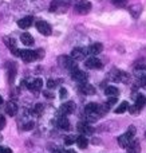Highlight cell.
Returning a JSON list of instances; mask_svg holds the SVG:
<instances>
[{
    "instance_id": "19",
    "label": "cell",
    "mask_w": 146,
    "mask_h": 153,
    "mask_svg": "<svg viewBox=\"0 0 146 153\" xmlns=\"http://www.w3.org/2000/svg\"><path fill=\"white\" fill-rule=\"evenodd\" d=\"M102 50H103V46H102V43H99V42L93 43V45L90 46V48H88L91 55H98V54L102 53Z\"/></svg>"
},
{
    "instance_id": "44",
    "label": "cell",
    "mask_w": 146,
    "mask_h": 153,
    "mask_svg": "<svg viewBox=\"0 0 146 153\" xmlns=\"http://www.w3.org/2000/svg\"><path fill=\"white\" fill-rule=\"evenodd\" d=\"M64 153H77L75 151H64Z\"/></svg>"
},
{
    "instance_id": "28",
    "label": "cell",
    "mask_w": 146,
    "mask_h": 153,
    "mask_svg": "<svg viewBox=\"0 0 146 153\" xmlns=\"http://www.w3.org/2000/svg\"><path fill=\"white\" fill-rule=\"evenodd\" d=\"M134 74L137 76H142V75H146V66L141 65V66H136L134 69Z\"/></svg>"
},
{
    "instance_id": "21",
    "label": "cell",
    "mask_w": 146,
    "mask_h": 153,
    "mask_svg": "<svg viewBox=\"0 0 146 153\" xmlns=\"http://www.w3.org/2000/svg\"><path fill=\"white\" fill-rule=\"evenodd\" d=\"M75 144L78 145V148L85 149V148H87V145H88V140L85 137V134L78 136V137H77V141H75Z\"/></svg>"
},
{
    "instance_id": "13",
    "label": "cell",
    "mask_w": 146,
    "mask_h": 153,
    "mask_svg": "<svg viewBox=\"0 0 146 153\" xmlns=\"http://www.w3.org/2000/svg\"><path fill=\"white\" fill-rule=\"evenodd\" d=\"M79 91L83 93V94H86V95H93V94H95V87H94L93 85L85 82V83L79 85Z\"/></svg>"
},
{
    "instance_id": "29",
    "label": "cell",
    "mask_w": 146,
    "mask_h": 153,
    "mask_svg": "<svg viewBox=\"0 0 146 153\" xmlns=\"http://www.w3.org/2000/svg\"><path fill=\"white\" fill-rule=\"evenodd\" d=\"M59 83H60V79H48L47 81V87L48 89H55V87L59 86Z\"/></svg>"
},
{
    "instance_id": "18",
    "label": "cell",
    "mask_w": 146,
    "mask_h": 153,
    "mask_svg": "<svg viewBox=\"0 0 146 153\" xmlns=\"http://www.w3.org/2000/svg\"><path fill=\"white\" fill-rule=\"evenodd\" d=\"M58 126L62 130H69L70 129V121L66 116H60L58 118Z\"/></svg>"
},
{
    "instance_id": "4",
    "label": "cell",
    "mask_w": 146,
    "mask_h": 153,
    "mask_svg": "<svg viewBox=\"0 0 146 153\" xmlns=\"http://www.w3.org/2000/svg\"><path fill=\"white\" fill-rule=\"evenodd\" d=\"M58 62H59V65H60L62 67H64V69H69L70 71H71V70H74L75 67H77V65H75V61L70 55H62V56H59Z\"/></svg>"
},
{
    "instance_id": "41",
    "label": "cell",
    "mask_w": 146,
    "mask_h": 153,
    "mask_svg": "<svg viewBox=\"0 0 146 153\" xmlns=\"http://www.w3.org/2000/svg\"><path fill=\"white\" fill-rule=\"evenodd\" d=\"M0 153H12V149H10V148H1Z\"/></svg>"
},
{
    "instance_id": "12",
    "label": "cell",
    "mask_w": 146,
    "mask_h": 153,
    "mask_svg": "<svg viewBox=\"0 0 146 153\" xmlns=\"http://www.w3.org/2000/svg\"><path fill=\"white\" fill-rule=\"evenodd\" d=\"M133 140H134V137H131V136L126 132L125 134H122V136H119V137H118V145H119L121 148L126 149L129 146V144H130Z\"/></svg>"
},
{
    "instance_id": "20",
    "label": "cell",
    "mask_w": 146,
    "mask_h": 153,
    "mask_svg": "<svg viewBox=\"0 0 146 153\" xmlns=\"http://www.w3.org/2000/svg\"><path fill=\"white\" fill-rule=\"evenodd\" d=\"M42 86H43L42 78H36L31 85H28V89L31 90V91H39V90L42 89Z\"/></svg>"
},
{
    "instance_id": "10",
    "label": "cell",
    "mask_w": 146,
    "mask_h": 153,
    "mask_svg": "<svg viewBox=\"0 0 146 153\" xmlns=\"http://www.w3.org/2000/svg\"><path fill=\"white\" fill-rule=\"evenodd\" d=\"M20 56L21 59H23L26 63H31V62L36 61L38 56H36V53L32 50H20Z\"/></svg>"
},
{
    "instance_id": "7",
    "label": "cell",
    "mask_w": 146,
    "mask_h": 153,
    "mask_svg": "<svg viewBox=\"0 0 146 153\" xmlns=\"http://www.w3.org/2000/svg\"><path fill=\"white\" fill-rule=\"evenodd\" d=\"M86 54H87V50H86V48H83V47H75V48H72L70 56H71V58L74 59L75 62H80V61H83V59L86 58Z\"/></svg>"
},
{
    "instance_id": "35",
    "label": "cell",
    "mask_w": 146,
    "mask_h": 153,
    "mask_svg": "<svg viewBox=\"0 0 146 153\" xmlns=\"http://www.w3.org/2000/svg\"><path fill=\"white\" fill-rule=\"evenodd\" d=\"M115 102H117V97H110V98H109V101L106 102V106L111 108L113 105H115Z\"/></svg>"
},
{
    "instance_id": "25",
    "label": "cell",
    "mask_w": 146,
    "mask_h": 153,
    "mask_svg": "<svg viewBox=\"0 0 146 153\" xmlns=\"http://www.w3.org/2000/svg\"><path fill=\"white\" fill-rule=\"evenodd\" d=\"M134 105H136L137 108L142 109L146 105V97H145V95H142V94H138L136 97V103H134Z\"/></svg>"
},
{
    "instance_id": "37",
    "label": "cell",
    "mask_w": 146,
    "mask_h": 153,
    "mask_svg": "<svg viewBox=\"0 0 146 153\" xmlns=\"http://www.w3.org/2000/svg\"><path fill=\"white\" fill-rule=\"evenodd\" d=\"M128 133H129V134L131 136V137H134V136H136V128H134L133 125H131V126H129V129H128Z\"/></svg>"
},
{
    "instance_id": "24",
    "label": "cell",
    "mask_w": 146,
    "mask_h": 153,
    "mask_svg": "<svg viewBox=\"0 0 146 153\" xmlns=\"http://www.w3.org/2000/svg\"><path fill=\"white\" fill-rule=\"evenodd\" d=\"M129 151V153H139V151H141V148H139V144L137 143L136 140H133L130 144H129V146L126 148Z\"/></svg>"
},
{
    "instance_id": "42",
    "label": "cell",
    "mask_w": 146,
    "mask_h": 153,
    "mask_svg": "<svg viewBox=\"0 0 146 153\" xmlns=\"http://www.w3.org/2000/svg\"><path fill=\"white\" fill-rule=\"evenodd\" d=\"M122 1H123V0H113V3H114V4H122Z\"/></svg>"
},
{
    "instance_id": "2",
    "label": "cell",
    "mask_w": 146,
    "mask_h": 153,
    "mask_svg": "<svg viewBox=\"0 0 146 153\" xmlns=\"http://www.w3.org/2000/svg\"><path fill=\"white\" fill-rule=\"evenodd\" d=\"M71 5V0H52L50 5V11L55 13H64Z\"/></svg>"
},
{
    "instance_id": "3",
    "label": "cell",
    "mask_w": 146,
    "mask_h": 153,
    "mask_svg": "<svg viewBox=\"0 0 146 153\" xmlns=\"http://www.w3.org/2000/svg\"><path fill=\"white\" fill-rule=\"evenodd\" d=\"M110 79L114 82H122V83H129L130 82V75L126 71H122V70L118 69H113L110 71Z\"/></svg>"
},
{
    "instance_id": "46",
    "label": "cell",
    "mask_w": 146,
    "mask_h": 153,
    "mask_svg": "<svg viewBox=\"0 0 146 153\" xmlns=\"http://www.w3.org/2000/svg\"><path fill=\"white\" fill-rule=\"evenodd\" d=\"M0 151H1V148H0Z\"/></svg>"
},
{
    "instance_id": "6",
    "label": "cell",
    "mask_w": 146,
    "mask_h": 153,
    "mask_svg": "<svg viewBox=\"0 0 146 153\" xmlns=\"http://www.w3.org/2000/svg\"><path fill=\"white\" fill-rule=\"evenodd\" d=\"M71 78L78 83H85L87 82V74L83 70H79L78 67H75L74 70H71Z\"/></svg>"
},
{
    "instance_id": "8",
    "label": "cell",
    "mask_w": 146,
    "mask_h": 153,
    "mask_svg": "<svg viewBox=\"0 0 146 153\" xmlns=\"http://www.w3.org/2000/svg\"><path fill=\"white\" fill-rule=\"evenodd\" d=\"M75 11L78 13H83V15L88 13L91 11V3L88 0H80V1H78L75 4Z\"/></svg>"
},
{
    "instance_id": "14",
    "label": "cell",
    "mask_w": 146,
    "mask_h": 153,
    "mask_svg": "<svg viewBox=\"0 0 146 153\" xmlns=\"http://www.w3.org/2000/svg\"><path fill=\"white\" fill-rule=\"evenodd\" d=\"M32 23H34V18L29 15V16H26V18L20 19V20L18 22V26H19V28L26 30V28H29V27L32 26Z\"/></svg>"
},
{
    "instance_id": "23",
    "label": "cell",
    "mask_w": 146,
    "mask_h": 153,
    "mask_svg": "<svg viewBox=\"0 0 146 153\" xmlns=\"http://www.w3.org/2000/svg\"><path fill=\"white\" fill-rule=\"evenodd\" d=\"M129 102H126V101H123V102H121L119 105L115 108V113L117 114H122V113H125V111H128L129 110Z\"/></svg>"
},
{
    "instance_id": "39",
    "label": "cell",
    "mask_w": 146,
    "mask_h": 153,
    "mask_svg": "<svg viewBox=\"0 0 146 153\" xmlns=\"http://www.w3.org/2000/svg\"><path fill=\"white\" fill-rule=\"evenodd\" d=\"M4 126H5V118H4V116L0 114V130H1Z\"/></svg>"
},
{
    "instance_id": "43",
    "label": "cell",
    "mask_w": 146,
    "mask_h": 153,
    "mask_svg": "<svg viewBox=\"0 0 146 153\" xmlns=\"http://www.w3.org/2000/svg\"><path fill=\"white\" fill-rule=\"evenodd\" d=\"M52 153H64V151H63V149H56V151L52 152Z\"/></svg>"
},
{
    "instance_id": "5",
    "label": "cell",
    "mask_w": 146,
    "mask_h": 153,
    "mask_svg": "<svg viewBox=\"0 0 146 153\" xmlns=\"http://www.w3.org/2000/svg\"><path fill=\"white\" fill-rule=\"evenodd\" d=\"M35 27H36L38 31H39L42 35H44V36H50L51 32H52L51 26L46 20H38L36 23H35Z\"/></svg>"
},
{
    "instance_id": "31",
    "label": "cell",
    "mask_w": 146,
    "mask_h": 153,
    "mask_svg": "<svg viewBox=\"0 0 146 153\" xmlns=\"http://www.w3.org/2000/svg\"><path fill=\"white\" fill-rule=\"evenodd\" d=\"M75 141H77V136H74V134H70V136H66V137H64L66 145H72Z\"/></svg>"
},
{
    "instance_id": "45",
    "label": "cell",
    "mask_w": 146,
    "mask_h": 153,
    "mask_svg": "<svg viewBox=\"0 0 146 153\" xmlns=\"http://www.w3.org/2000/svg\"><path fill=\"white\" fill-rule=\"evenodd\" d=\"M3 103V98H1V94H0V105Z\"/></svg>"
},
{
    "instance_id": "33",
    "label": "cell",
    "mask_w": 146,
    "mask_h": 153,
    "mask_svg": "<svg viewBox=\"0 0 146 153\" xmlns=\"http://www.w3.org/2000/svg\"><path fill=\"white\" fill-rule=\"evenodd\" d=\"M43 108H44V106H43V103H36V105H35V114H36V116L42 114Z\"/></svg>"
},
{
    "instance_id": "9",
    "label": "cell",
    "mask_w": 146,
    "mask_h": 153,
    "mask_svg": "<svg viewBox=\"0 0 146 153\" xmlns=\"http://www.w3.org/2000/svg\"><path fill=\"white\" fill-rule=\"evenodd\" d=\"M59 111H60L62 116H70L75 111V103L72 101H67V102L62 103V106L59 108Z\"/></svg>"
},
{
    "instance_id": "1",
    "label": "cell",
    "mask_w": 146,
    "mask_h": 153,
    "mask_svg": "<svg viewBox=\"0 0 146 153\" xmlns=\"http://www.w3.org/2000/svg\"><path fill=\"white\" fill-rule=\"evenodd\" d=\"M107 109H109V106L106 105H99V103H94V102H90L86 105L85 108V114H86V118H87V121L93 122V121H97V120H99L103 114L107 113Z\"/></svg>"
},
{
    "instance_id": "26",
    "label": "cell",
    "mask_w": 146,
    "mask_h": 153,
    "mask_svg": "<svg viewBox=\"0 0 146 153\" xmlns=\"http://www.w3.org/2000/svg\"><path fill=\"white\" fill-rule=\"evenodd\" d=\"M141 11H142V5L141 4H134L133 7H130V12L133 15V18H138L141 15Z\"/></svg>"
},
{
    "instance_id": "36",
    "label": "cell",
    "mask_w": 146,
    "mask_h": 153,
    "mask_svg": "<svg viewBox=\"0 0 146 153\" xmlns=\"http://www.w3.org/2000/svg\"><path fill=\"white\" fill-rule=\"evenodd\" d=\"M35 53H36L38 59H43V56H44V50H42V48H40V50H36Z\"/></svg>"
},
{
    "instance_id": "22",
    "label": "cell",
    "mask_w": 146,
    "mask_h": 153,
    "mask_svg": "<svg viewBox=\"0 0 146 153\" xmlns=\"http://www.w3.org/2000/svg\"><path fill=\"white\" fill-rule=\"evenodd\" d=\"M105 94H106L107 97H117V95L119 94V90L115 86H107L106 89H105Z\"/></svg>"
},
{
    "instance_id": "27",
    "label": "cell",
    "mask_w": 146,
    "mask_h": 153,
    "mask_svg": "<svg viewBox=\"0 0 146 153\" xmlns=\"http://www.w3.org/2000/svg\"><path fill=\"white\" fill-rule=\"evenodd\" d=\"M3 42L5 43V46H7L8 48H11V50H13V48H16V42H15V39H12V38H10V36H4L3 38Z\"/></svg>"
},
{
    "instance_id": "38",
    "label": "cell",
    "mask_w": 146,
    "mask_h": 153,
    "mask_svg": "<svg viewBox=\"0 0 146 153\" xmlns=\"http://www.w3.org/2000/svg\"><path fill=\"white\" fill-rule=\"evenodd\" d=\"M59 95H60V98H66L67 97V90L64 89V87H62L60 91H59Z\"/></svg>"
},
{
    "instance_id": "15",
    "label": "cell",
    "mask_w": 146,
    "mask_h": 153,
    "mask_svg": "<svg viewBox=\"0 0 146 153\" xmlns=\"http://www.w3.org/2000/svg\"><path fill=\"white\" fill-rule=\"evenodd\" d=\"M77 128H78V130H79L80 133H83V134H91L93 130H94L93 128L87 124V122H78Z\"/></svg>"
},
{
    "instance_id": "11",
    "label": "cell",
    "mask_w": 146,
    "mask_h": 153,
    "mask_svg": "<svg viewBox=\"0 0 146 153\" xmlns=\"http://www.w3.org/2000/svg\"><path fill=\"white\" fill-rule=\"evenodd\" d=\"M85 66L90 70H99V69H102V62L98 58H95V56H91V58H88L86 61Z\"/></svg>"
},
{
    "instance_id": "32",
    "label": "cell",
    "mask_w": 146,
    "mask_h": 153,
    "mask_svg": "<svg viewBox=\"0 0 146 153\" xmlns=\"http://www.w3.org/2000/svg\"><path fill=\"white\" fill-rule=\"evenodd\" d=\"M15 75H16V69H15V66H13V67H11L10 73H8V76H10L11 83H13V81H15Z\"/></svg>"
},
{
    "instance_id": "40",
    "label": "cell",
    "mask_w": 146,
    "mask_h": 153,
    "mask_svg": "<svg viewBox=\"0 0 146 153\" xmlns=\"http://www.w3.org/2000/svg\"><path fill=\"white\" fill-rule=\"evenodd\" d=\"M43 95H44V97H47L48 100H52V98H54V94H52V93L47 91V90H46V91H43Z\"/></svg>"
},
{
    "instance_id": "16",
    "label": "cell",
    "mask_w": 146,
    "mask_h": 153,
    "mask_svg": "<svg viewBox=\"0 0 146 153\" xmlns=\"http://www.w3.org/2000/svg\"><path fill=\"white\" fill-rule=\"evenodd\" d=\"M5 113L11 117L16 116V113H18V105L15 102H12V101L7 102V105H5Z\"/></svg>"
},
{
    "instance_id": "17",
    "label": "cell",
    "mask_w": 146,
    "mask_h": 153,
    "mask_svg": "<svg viewBox=\"0 0 146 153\" xmlns=\"http://www.w3.org/2000/svg\"><path fill=\"white\" fill-rule=\"evenodd\" d=\"M20 40L24 46H34V43H35V39L32 38V35L27 34V32H23L20 35Z\"/></svg>"
},
{
    "instance_id": "30",
    "label": "cell",
    "mask_w": 146,
    "mask_h": 153,
    "mask_svg": "<svg viewBox=\"0 0 146 153\" xmlns=\"http://www.w3.org/2000/svg\"><path fill=\"white\" fill-rule=\"evenodd\" d=\"M137 86L142 87V89H146V75L137 76Z\"/></svg>"
},
{
    "instance_id": "34",
    "label": "cell",
    "mask_w": 146,
    "mask_h": 153,
    "mask_svg": "<svg viewBox=\"0 0 146 153\" xmlns=\"http://www.w3.org/2000/svg\"><path fill=\"white\" fill-rule=\"evenodd\" d=\"M128 111H130L131 114H138L139 111H141V109L137 108L136 105H133V106H129V110H128Z\"/></svg>"
}]
</instances>
